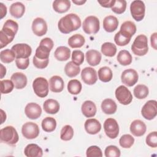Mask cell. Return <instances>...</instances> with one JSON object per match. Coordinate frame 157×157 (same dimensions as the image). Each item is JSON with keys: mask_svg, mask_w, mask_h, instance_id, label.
I'll return each mask as SVG.
<instances>
[{"mask_svg": "<svg viewBox=\"0 0 157 157\" xmlns=\"http://www.w3.org/2000/svg\"><path fill=\"white\" fill-rule=\"evenodd\" d=\"M33 88L34 93L40 98H45L48 93V83L44 77H39L33 82Z\"/></svg>", "mask_w": 157, "mask_h": 157, "instance_id": "obj_4", "label": "cell"}, {"mask_svg": "<svg viewBox=\"0 0 157 157\" xmlns=\"http://www.w3.org/2000/svg\"><path fill=\"white\" fill-rule=\"evenodd\" d=\"M84 127L85 131L90 134H96L101 129L100 122L95 118H90L86 120Z\"/></svg>", "mask_w": 157, "mask_h": 157, "instance_id": "obj_17", "label": "cell"}, {"mask_svg": "<svg viewBox=\"0 0 157 157\" xmlns=\"http://www.w3.org/2000/svg\"><path fill=\"white\" fill-rule=\"evenodd\" d=\"M106 157H119L121 155L120 149L115 145H109L107 147L104 151Z\"/></svg>", "mask_w": 157, "mask_h": 157, "instance_id": "obj_46", "label": "cell"}, {"mask_svg": "<svg viewBox=\"0 0 157 157\" xmlns=\"http://www.w3.org/2000/svg\"><path fill=\"white\" fill-rule=\"evenodd\" d=\"M23 136L28 139H33L36 138L40 132L38 125L33 122H26L21 128Z\"/></svg>", "mask_w": 157, "mask_h": 157, "instance_id": "obj_10", "label": "cell"}, {"mask_svg": "<svg viewBox=\"0 0 157 157\" xmlns=\"http://www.w3.org/2000/svg\"><path fill=\"white\" fill-rule=\"evenodd\" d=\"M25 113L28 118L31 120H36L40 117L42 113L40 106L35 103L30 102L27 104L25 108Z\"/></svg>", "mask_w": 157, "mask_h": 157, "instance_id": "obj_15", "label": "cell"}, {"mask_svg": "<svg viewBox=\"0 0 157 157\" xmlns=\"http://www.w3.org/2000/svg\"><path fill=\"white\" fill-rule=\"evenodd\" d=\"M113 77V73L110 67L104 66L101 67L98 71L99 79L103 82H110Z\"/></svg>", "mask_w": 157, "mask_h": 157, "instance_id": "obj_33", "label": "cell"}, {"mask_svg": "<svg viewBox=\"0 0 157 157\" xmlns=\"http://www.w3.org/2000/svg\"><path fill=\"white\" fill-rule=\"evenodd\" d=\"M50 51L51 50L46 46L39 45V46L37 47L36 50V53L34 56L39 59H48L49 58Z\"/></svg>", "mask_w": 157, "mask_h": 157, "instance_id": "obj_39", "label": "cell"}, {"mask_svg": "<svg viewBox=\"0 0 157 157\" xmlns=\"http://www.w3.org/2000/svg\"><path fill=\"white\" fill-rule=\"evenodd\" d=\"M87 63L91 66L98 65L101 60L102 56L100 52L96 50H90L85 53Z\"/></svg>", "mask_w": 157, "mask_h": 157, "instance_id": "obj_21", "label": "cell"}, {"mask_svg": "<svg viewBox=\"0 0 157 157\" xmlns=\"http://www.w3.org/2000/svg\"><path fill=\"white\" fill-rule=\"evenodd\" d=\"M133 93L136 98H137L139 99H142L147 97V96L148 95L149 91L148 87L146 85L140 84L137 85L134 88Z\"/></svg>", "mask_w": 157, "mask_h": 157, "instance_id": "obj_37", "label": "cell"}, {"mask_svg": "<svg viewBox=\"0 0 157 157\" xmlns=\"http://www.w3.org/2000/svg\"><path fill=\"white\" fill-rule=\"evenodd\" d=\"M15 63L17 67L20 69H26L29 64V58H16Z\"/></svg>", "mask_w": 157, "mask_h": 157, "instance_id": "obj_50", "label": "cell"}, {"mask_svg": "<svg viewBox=\"0 0 157 157\" xmlns=\"http://www.w3.org/2000/svg\"><path fill=\"white\" fill-rule=\"evenodd\" d=\"M82 83L77 79L71 80L67 83V90L69 93L74 95L79 94L82 90Z\"/></svg>", "mask_w": 157, "mask_h": 157, "instance_id": "obj_36", "label": "cell"}, {"mask_svg": "<svg viewBox=\"0 0 157 157\" xmlns=\"http://www.w3.org/2000/svg\"><path fill=\"white\" fill-rule=\"evenodd\" d=\"M104 129L105 134L110 139H115L119 134V126L116 120L109 118L104 123Z\"/></svg>", "mask_w": 157, "mask_h": 157, "instance_id": "obj_7", "label": "cell"}, {"mask_svg": "<svg viewBox=\"0 0 157 157\" xmlns=\"http://www.w3.org/2000/svg\"><path fill=\"white\" fill-rule=\"evenodd\" d=\"M9 12L12 17L16 18H20L22 17L25 13V5L20 2H14L12 5H10Z\"/></svg>", "mask_w": 157, "mask_h": 157, "instance_id": "obj_26", "label": "cell"}, {"mask_svg": "<svg viewBox=\"0 0 157 157\" xmlns=\"http://www.w3.org/2000/svg\"><path fill=\"white\" fill-rule=\"evenodd\" d=\"M147 130V126L145 123L140 120H134L130 125L131 132L136 137L143 136Z\"/></svg>", "mask_w": 157, "mask_h": 157, "instance_id": "obj_16", "label": "cell"}, {"mask_svg": "<svg viewBox=\"0 0 157 157\" xmlns=\"http://www.w3.org/2000/svg\"><path fill=\"white\" fill-rule=\"evenodd\" d=\"M67 42L71 48H80L85 44V39L82 35L75 34L69 38Z\"/></svg>", "mask_w": 157, "mask_h": 157, "instance_id": "obj_30", "label": "cell"}, {"mask_svg": "<svg viewBox=\"0 0 157 157\" xmlns=\"http://www.w3.org/2000/svg\"><path fill=\"white\" fill-rule=\"evenodd\" d=\"M64 72L69 77H74L80 73V67L79 66L75 64L72 61H69L64 67Z\"/></svg>", "mask_w": 157, "mask_h": 157, "instance_id": "obj_34", "label": "cell"}, {"mask_svg": "<svg viewBox=\"0 0 157 157\" xmlns=\"http://www.w3.org/2000/svg\"><path fill=\"white\" fill-rule=\"evenodd\" d=\"M6 69L2 64H1V78H2L6 75Z\"/></svg>", "mask_w": 157, "mask_h": 157, "instance_id": "obj_56", "label": "cell"}, {"mask_svg": "<svg viewBox=\"0 0 157 157\" xmlns=\"http://www.w3.org/2000/svg\"><path fill=\"white\" fill-rule=\"evenodd\" d=\"M72 2H73L74 4H77V5L80 6V5H82L83 4L85 3V2H86V1H85H85H83V0H80V1H78V0H73Z\"/></svg>", "mask_w": 157, "mask_h": 157, "instance_id": "obj_57", "label": "cell"}, {"mask_svg": "<svg viewBox=\"0 0 157 157\" xmlns=\"http://www.w3.org/2000/svg\"><path fill=\"white\" fill-rule=\"evenodd\" d=\"M130 11L132 18L137 21L144 19L145 12L144 2L140 0L133 1L130 5Z\"/></svg>", "mask_w": 157, "mask_h": 157, "instance_id": "obj_6", "label": "cell"}, {"mask_svg": "<svg viewBox=\"0 0 157 157\" xmlns=\"http://www.w3.org/2000/svg\"><path fill=\"white\" fill-rule=\"evenodd\" d=\"M0 139L2 142L12 145L18 142L19 136L14 127L7 126L0 130Z\"/></svg>", "mask_w": 157, "mask_h": 157, "instance_id": "obj_2", "label": "cell"}, {"mask_svg": "<svg viewBox=\"0 0 157 157\" xmlns=\"http://www.w3.org/2000/svg\"><path fill=\"white\" fill-rule=\"evenodd\" d=\"M12 50L16 55V58H28L31 55V47L27 44H17L12 46Z\"/></svg>", "mask_w": 157, "mask_h": 157, "instance_id": "obj_12", "label": "cell"}, {"mask_svg": "<svg viewBox=\"0 0 157 157\" xmlns=\"http://www.w3.org/2000/svg\"><path fill=\"white\" fill-rule=\"evenodd\" d=\"M1 115H2V121H1V124L2 123H4V121L6 120V113H4V112L2 110V109H1Z\"/></svg>", "mask_w": 157, "mask_h": 157, "instance_id": "obj_58", "label": "cell"}, {"mask_svg": "<svg viewBox=\"0 0 157 157\" xmlns=\"http://www.w3.org/2000/svg\"><path fill=\"white\" fill-rule=\"evenodd\" d=\"M50 90L54 93L61 92L64 86V83L63 78L58 75H54L49 80Z\"/></svg>", "mask_w": 157, "mask_h": 157, "instance_id": "obj_18", "label": "cell"}, {"mask_svg": "<svg viewBox=\"0 0 157 157\" xmlns=\"http://www.w3.org/2000/svg\"><path fill=\"white\" fill-rule=\"evenodd\" d=\"M13 40V38L9 37V36L5 34L2 32L0 31V45L1 48L7 46L9 44L12 42Z\"/></svg>", "mask_w": 157, "mask_h": 157, "instance_id": "obj_51", "label": "cell"}, {"mask_svg": "<svg viewBox=\"0 0 157 157\" xmlns=\"http://www.w3.org/2000/svg\"><path fill=\"white\" fill-rule=\"evenodd\" d=\"M11 80L17 89H23L27 85V77L22 72H15L10 77Z\"/></svg>", "mask_w": 157, "mask_h": 157, "instance_id": "obj_20", "label": "cell"}, {"mask_svg": "<svg viewBox=\"0 0 157 157\" xmlns=\"http://www.w3.org/2000/svg\"><path fill=\"white\" fill-rule=\"evenodd\" d=\"M47 25L45 20L37 17L35 18L32 23V30L33 33L37 36H42L47 33Z\"/></svg>", "mask_w": 157, "mask_h": 157, "instance_id": "obj_14", "label": "cell"}, {"mask_svg": "<svg viewBox=\"0 0 157 157\" xmlns=\"http://www.w3.org/2000/svg\"><path fill=\"white\" fill-rule=\"evenodd\" d=\"M120 31L126 36L131 38L136 32V26L132 21H126L122 23Z\"/></svg>", "mask_w": 157, "mask_h": 157, "instance_id": "obj_29", "label": "cell"}, {"mask_svg": "<svg viewBox=\"0 0 157 157\" xmlns=\"http://www.w3.org/2000/svg\"><path fill=\"white\" fill-rule=\"evenodd\" d=\"M117 59L118 62L123 66H128L132 63V56L130 53L126 50L120 51Z\"/></svg>", "mask_w": 157, "mask_h": 157, "instance_id": "obj_32", "label": "cell"}, {"mask_svg": "<svg viewBox=\"0 0 157 157\" xmlns=\"http://www.w3.org/2000/svg\"><path fill=\"white\" fill-rule=\"evenodd\" d=\"M126 9V1L125 0H116L111 8L112 10L117 14H121L124 13Z\"/></svg>", "mask_w": 157, "mask_h": 157, "instance_id": "obj_43", "label": "cell"}, {"mask_svg": "<svg viewBox=\"0 0 157 157\" xmlns=\"http://www.w3.org/2000/svg\"><path fill=\"white\" fill-rule=\"evenodd\" d=\"M101 109L104 113L111 115L116 112L117 109V105L113 99L107 98L105 99L102 102Z\"/></svg>", "mask_w": 157, "mask_h": 157, "instance_id": "obj_25", "label": "cell"}, {"mask_svg": "<svg viewBox=\"0 0 157 157\" xmlns=\"http://www.w3.org/2000/svg\"><path fill=\"white\" fill-rule=\"evenodd\" d=\"M81 78L85 83L89 85H93L98 80L96 71L93 67H86L82 71Z\"/></svg>", "mask_w": 157, "mask_h": 157, "instance_id": "obj_13", "label": "cell"}, {"mask_svg": "<svg viewBox=\"0 0 157 157\" xmlns=\"http://www.w3.org/2000/svg\"><path fill=\"white\" fill-rule=\"evenodd\" d=\"M33 62L34 66L38 68V69H44L45 68L49 63V59H45V60H42L37 58L35 56H34L33 59Z\"/></svg>", "mask_w": 157, "mask_h": 157, "instance_id": "obj_49", "label": "cell"}, {"mask_svg": "<svg viewBox=\"0 0 157 157\" xmlns=\"http://www.w3.org/2000/svg\"><path fill=\"white\" fill-rule=\"evenodd\" d=\"M146 144L150 147L156 148L157 147V132L153 131L149 133L146 137Z\"/></svg>", "mask_w": 157, "mask_h": 157, "instance_id": "obj_48", "label": "cell"}, {"mask_svg": "<svg viewBox=\"0 0 157 157\" xmlns=\"http://www.w3.org/2000/svg\"><path fill=\"white\" fill-rule=\"evenodd\" d=\"M55 58L60 61H67L71 56V50L65 46L57 47L54 53Z\"/></svg>", "mask_w": 157, "mask_h": 157, "instance_id": "obj_27", "label": "cell"}, {"mask_svg": "<svg viewBox=\"0 0 157 157\" xmlns=\"http://www.w3.org/2000/svg\"><path fill=\"white\" fill-rule=\"evenodd\" d=\"M24 153L27 157H41L43 155L42 148L35 144H28L24 150Z\"/></svg>", "mask_w": 157, "mask_h": 157, "instance_id": "obj_23", "label": "cell"}, {"mask_svg": "<svg viewBox=\"0 0 157 157\" xmlns=\"http://www.w3.org/2000/svg\"><path fill=\"white\" fill-rule=\"evenodd\" d=\"M74 136V129L69 124L64 126L60 132V138L64 141H68L72 139Z\"/></svg>", "mask_w": 157, "mask_h": 157, "instance_id": "obj_40", "label": "cell"}, {"mask_svg": "<svg viewBox=\"0 0 157 157\" xmlns=\"http://www.w3.org/2000/svg\"><path fill=\"white\" fill-rule=\"evenodd\" d=\"M115 97L118 101L123 105L129 104L132 100V95L127 87L119 86L115 90Z\"/></svg>", "mask_w": 157, "mask_h": 157, "instance_id": "obj_8", "label": "cell"}, {"mask_svg": "<svg viewBox=\"0 0 157 157\" xmlns=\"http://www.w3.org/2000/svg\"><path fill=\"white\" fill-rule=\"evenodd\" d=\"M14 87V84L10 80H2L1 81V94H8L10 93Z\"/></svg>", "mask_w": 157, "mask_h": 157, "instance_id": "obj_44", "label": "cell"}, {"mask_svg": "<svg viewBox=\"0 0 157 157\" xmlns=\"http://www.w3.org/2000/svg\"><path fill=\"white\" fill-rule=\"evenodd\" d=\"M16 55L12 50L5 49L0 53L1 61L4 63H10L15 60Z\"/></svg>", "mask_w": 157, "mask_h": 157, "instance_id": "obj_38", "label": "cell"}, {"mask_svg": "<svg viewBox=\"0 0 157 157\" xmlns=\"http://www.w3.org/2000/svg\"><path fill=\"white\" fill-rule=\"evenodd\" d=\"M115 0H105V1H98V3L104 7L106 8H110L113 6L115 3Z\"/></svg>", "mask_w": 157, "mask_h": 157, "instance_id": "obj_53", "label": "cell"}, {"mask_svg": "<svg viewBox=\"0 0 157 157\" xmlns=\"http://www.w3.org/2000/svg\"><path fill=\"white\" fill-rule=\"evenodd\" d=\"M134 139L130 134H124L120 137L119 140V144L120 146L124 148H130L134 144Z\"/></svg>", "mask_w": 157, "mask_h": 157, "instance_id": "obj_42", "label": "cell"}, {"mask_svg": "<svg viewBox=\"0 0 157 157\" xmlns=\"http://www.w3.org/2000/svg\"><path fill=\"white\" fill-rule=\"evenodd\" d=\"M81 110L83 115L87 118L93 117L97 111L95 104L91 101H85L82 105Z\"/></svg>", "mask_w": 157, "mask_h": 157, "instance_id": "obj_22", "label": "cell"}, {"mask_svg": "<svg viewBox=\"0 0 157 157\" xmlns=\"http://www.w3.org/2000/svg\"><path fill=\"white\" fill-rule=\"evenodd\" d=\"M43 108L47 113L55 114L59 110V104L56 100L48 99L44 102Z\"/></svg>", "mask_w": 157, "mask_h": 157, "instance_id": "obj_24", "label": "cell"}, {"mask_svg": "<svg viewBox=\"0 0 157 157\" xmlns=\"http://www.w3.org/2000/svg\"><path fill=\"white\" fill-rule=\"evenodd\" d=\"M40 45H45L47 47H48L50 50H52L54 44H53V41L49 37H45L42 39L40 42Z\"/></svg>", "mask_w": 157, "mask_h": 157, "instance_id": "obj_52", "label": "cell"}, {"mask_svg": "<svg viewBox=\"0 0 157 157\" xmlns=\"http://www.w3.org/2000/svg\"><path fill=\"white\" fill-rule=\"evenodd\" d=\"M72 61L77 66L81 65L84 61V54L81 50H74L72 53Z\"/></svg>", "mask_w": 157, "mask_h": 157, "instance_id": "obj_45", "label": "cell"}, {"mask_svg": "<svg viewBox=\"0 0 157 157\" xmlns=\"http://www.w3.org/2000/svg\"><path fill=\"white\" fill-rule=\"evenodd\" d=\"M1 5V19L3 18L7 13V7L2 2L0 3Z\"/></svg>", "mask_w": 157, "mask_h": 157, "instance_id": "obj_55", "label": "cell"}, {"mask_svg": "<svg viewBox=\"0 0 157 157\" xmlns=\"http://www.w3.org/2000/svg\"><path fill=\"white\" fill-rule=\"evenodd\" d=\"M118 26V20L117 17L113 15L105 17L103 20V28L108 33L115 31Z\"/></svg>", "mask_w": 157, "mask_h": 157, "instance_id": "obj_19", "label": "cell"}, {"mask_svg": "<svg viewBox=\"0 0 157 157\" xmlns=\"http://www.w3.org/2000/svg\"><path fill=\"white\" fill-rule=\"evenodd\" d=\"M81 26L80 17L75 13H69L62 17L58 21V28L63 34H69L77 30Z\"/></svg>", "mask_w": 157, "mask_h": 157, "instance_id": "obj_1", "label": "cell"}, {"mask_svg": "<svg viewBox=\"0 0 157 157\" xmlns=\"http://www.w3.org/2000/svg\"><path fill=\"white\" fill-rule=\"evenodd\" d=\"M102 53L109 57H112L117 53V47L115 44L111 42H105L101 45Z\"/></svg>", "mask_w": 157, "mask_h": 157, "instance_id": "obj_35", "label": "cell"}, {"mask_svg": "<svg viewBox=\"0 0 157 157\" xmlns=\"http://www.w3.org/2000/svg\"><path fill=\"white\" fill-rule=\"evenodd\" d=\"M138 74L133 69H128L124 70L121 75V80L123 83L128 86H132L138 81Z\"/></svg>", "mask_w": 157, "mask_h": 157, "instance_id": "obj_11", "label": "cell"}, {"mask_svg": "<svg viewBox=\"0 0 157 157\" xmlns=\"http://www.w3.org/2000/svg\"><path fill=\"white\" fill-rule=\"evenodd\" d=\"M156 36H157V33H154L153 34H151L150 37L151 45L155 50H156V38H157Z\"/></svg>", "mask_w": 157, "mask_h": 157, "instance_id": "obj_54", "label": "cell"}, {"mask_svg": "<svg viewBox=\"0 0 157 157\" xmlns=\"http://www.w3.org/2000/svg\"><path fill=\"white\" fill-rule=\"evenodd\" d=\"M71 7V1L69 0H56L53 2V9L58 13L66 12Z\"/></svg>", "mask_w": 157, "mask_h": 157, "instance_id": "obj_28", "label": "cell"}, {"mask_svg": "<svg viewBox=\"0 0 157 157\" xmlns=\"http://www.w3.org/2000/svg\"><path fill=\"white\" fill-rule=\"evenodd\" d=\"M42 129L47 132H53L56 127V121L53 117H45L42 121Z\"/></svg>", "mask_w": 157, "mask_h": 157, "instance_id": "obj_31", "label": "cell"}, {"mask_svg": "<svg viewBox=\"0 0 157 157\" xmlns=\"http://www.w3.org/2000/svg\"><path fill=\"white\" fill-rule=\"evenodd\" d=\"M131 50L137 56H144L148 51L147 37L144 34L137 36L131 45Z\"/></svg>", "mask_w": 157, "mask_h": 157, "instance_id": "obj_3", "label": "cell"}, {"mask_svg": "<svg viewBox=\"0 0 157 157\" xmlns=\"http://www.w3.org/2000/svg\"><path fill=\"white\" fill-rule=\"evenodd\" d=\"M156 104V101L150 100L144 105L141 109V113L144 118L151 120L155 118L157 115Z\"/></svg>", "mask_w": 157, "mask_h": 157, "instance_id": "obj_9", "label": "cell"}, {"mask_svg": "<svg viewBox=\"0 0 157 157\" xmlns=\"http://www.w3.org/2000/svg\"><path fill=\"white\" fill-rule=\"evenodd\" d=\"M86 156L88 157H94V156L102 157V153L101 148L96 145H93L88 147L86 150Z\"/></svg>", "mask_w": 157, "mask_h": 157, "instance_id": "obj_47", "label": "cell"}, {"mask_svg": "<svg viewBox=\"0 0 157 157\" xmlns=\"http://www.w3.org/2000/svg\"><path fill=\"white\" fill-rule=\"evenodd\" d=\"M83 31L87 34H96L100 28L99 19L95 16H88L83 21L82 25Z\"/></svg>", "mask_w": 157, "mask_h": 157, "instance_id": "obj_5", "label": "cell"}, {"mask_svg": "<svg viewBox=\"0 0 157 157\" xmlns=\"http://www.w3.org/2000/svg\"><path fill=\"white\" fill-rule=\"evenodd\" d=\"M130 37L122 33L120 31L117 33L114 36V41L119 46H125L131 40Z\"/></svg>", "mask_w": 157, "mask_h": 157, "instance_id": "obj_41", "label": "cell"}]
</instances>
